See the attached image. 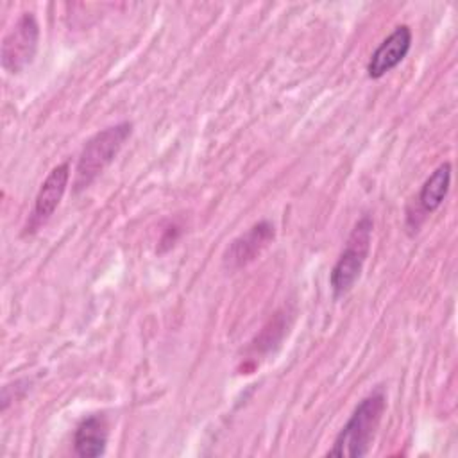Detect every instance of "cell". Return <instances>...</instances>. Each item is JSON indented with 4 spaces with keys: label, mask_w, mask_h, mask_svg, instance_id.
<instances>
[{
    "label": "cell",
    "mask_w": 458,
    "mask_h": 458,
    "mask_svg": "<svg viewBox=\"0 0 458 458\" xmlns=\"http://www.w3.org/2000/svg\"><path fill=\"white\" fill-rule=\"evenodd\" d=\"M386 410V397L381 388L374 390L363 397L349 420L344 424L336 435L333 447L327 451V456L335 458H361L369 453L383 413Z\"/></svg>",
    "instance_id": "6da1fadb"
},
{
    "label": "cell",
    "mask_w": 458,
    "mask_h": 458,
    "mask_svg": "<svg viewBox=\"0 0 458 458\" xmlns=\"http://www.w3.org/2000/svg\"><path fill=\"white\" fill-rule=\"evenodd\" d=\"M131 134L132 123L120 122L98 131L86 141L75 166V193L86 190L106 170V166L118 156V152L122 150L123 143L129 140Z\"/></svg>",
    "instance_id": "7a4b0ae2"
},
{
    "label": "cell",
    "mask_w": 458,
    "mask_h": 458,
    "mask_svg": "<svg viewBox=\"0 0 458 458\" xmlns=\"http://www.w3.org/2000/svg\"><path fill=\"white\" fill-rule=\"evenodd\" d=\"M372 229H374V224L369 215H363L354 224L345 242V247L329 276V284L335 297H344L345 293H349L354 283L358 281L370 250Z\"/></svg>",
    "instance_id": "3957f363"
},
{
    "label": "cell",
    "mask_w": 458,
    "mask_h": 458,
    "mask_svg": "<svg viewBox=\"0 0 458 458\" xmlns=\"http://www.w3.org/2000/svg\"><path fill=\"white\" fill-rule=\"evenodd\" d=\"M39 25L34 13H23L2 39L0 61L7 73H20L25 70L38 50Z\"/></svg>",
    "instance_id": "277c9868"
},
{
    "label": "cell",
    "mask_w": 458,
    "mask_h": 458,
    "mask_svg": "<svg viewBox=\"0 0 458 458\" xmlns=\"http://www.w3.org/2000/svg\"><path fill=\"white\" fill-rule=\"evenodd\" d=\"M274 236H276V229L268 220H261L254 224L243 234H240L229 243L224 254L225 268L236 270V268L247 267L272 243Z\"/></svg>",
    "instance_id": "5b68a950"
},
{
    "label": "cell",
    "mask_w": 458,
    "mask_h": 458,
    "mask_svg": "<svg viewBox=\"0 0 458 458\" xmlns=\"http://www.w3.org/2000/svg\"><path fill=\"white\" fill-rule=\"evenodd\" d=\"M411 30L408 25L395 27L370 54L367 63V75L370 79H381L390 70H394L410 52Z\"/></svg>",
    "instance_id": "8992f818"
},
{
    "label": "cell",
    "mask_w": 458,
    "mask_h": 458,
    "mask_svg": "<svg viewBox=\"0 0 458 458\" xmlns=\"http://www.w3.org/2000/svg\"><path fill=\"white\" fill-rule=\"evenodd\" d=\"M68 181H70V163L68 161H64L50 170V174L41 182L38 195L34 199V209H32V216H30V224H29L30 229L39 227L54 215V211L57 209V206L66 191Z\"/></svg>",
    "instance_id": "52a82bcc"
},
{
    "label": "cell",
    "mask_w": 458,
    "mask_h": 458,
    "mask_svg": "<svg viewBox=\"0 0 458 458\" xmlns=\"http://www.w3.org/2000/svg\"><path fill=\"white\" fill-rule=\"evenodd\" d=\"M107 420L104 415L95 413L82 419L73 435L75 453L82 458H97L104 454L107 445Z\"/></svg>",
    "instance_id": "ba28073f"
},
{
    "label": "cell",
    "mask_w": 458,
    "mask_h": 458,
    "mask_svg": "<svg viewBox=\"0 0 458 458\" xmlns=\"http://www.w3.org/2000/svg\"><path fill=\"white\" fill-rule=\"evenodd\" d=\"M449 186H451V163L444 161L424 181V184L419 191L417 200H419L420 213L426 215V213H433L435 209H438L449 191Z\"/></svg>",
    "instance_id": "9c48e42d"
}]
</instances>
